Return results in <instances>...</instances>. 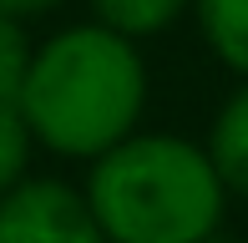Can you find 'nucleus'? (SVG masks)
Returning <instances> with one entry per match:
<instances>
[{
    "instance_id": "0eeeda50",
    "label": "nucleus",
    "mask_w": 248,
    "mask_h": 243,
    "mask_svg": "<svg viewBox=\"0 0 248 243\" xmlns=\"http://www.w3.org/2000/svg\"><path fill=\"white\" fill-rule=\"evenodd\" d=\"M31 147H36V137H31L26 117L16 112V102H0V193H10V187L26 178Z\"/></svg>"
},
{
    "instance_id": "1a4fd4ad",
    "label": "nucleus",
    "mask_w": 248,
    "mask_h": 243,
    "mask_svg": "<svg viewBox=\"0 0 248 243\" xmlns=\"http://www.w3.org/2000/svg\"><path fill=\"white\" fill-rule=\"evenodd\" d=\"M61 0H0V15H16V20H31V15H46Z\"/></svg>"
},
{
    "instance_id": "6e6552de",
    "label": "nucleus",
    "mask_w": 248,
    "mask_h": 243,
    "mask_svg": "<svg viewBox=\"0 0 248 243\" xmlns=\"http://www.w3.org/2000/svg\"><path fill=\"white\" fill-rule=\"evenodd\" d=\"M31 56H36V46H31V36H26V20L0 15V102H16L20 96Z\"/></svg>"
},
{
    "instance_id": "423d86ee",
    "label": "nucleus",
    "mask_w": 248,
    "mask_h": 243,
    "mask_svg": "<svg viewBox=\"0 0 248 243\" xmlns=\"http://www.w3.org/2000/svg\"><path fill=\"white\" fill-rule=\"evenodd\" d=\"M193 0H92L96 10V26L117 30L127 41H147V36H162L167 26L187 15Z\"/></svg>"
},
{
    "instance_id": "9d476101",
    "label": "nucleus",
    "mask_w": 248,
    "mask_h": 243,
    "mask_svg": "<svg viewBox=\"0 0 248 243\" xmlns=\"http://www.w3.org/2000/svg\"><path fill=\"white\" fill-rule=\"evenodd\" d=\"M198 243H238V238H228V233L218 228V233H208V238H198Z\"/></svg>"
},
{
    "instance_id": "20e7f679",
    "label": "nucleus",
    "mask_w": 248,
    "mask_h": 243,
    "mask_svg": "<svg viewBox=\"0 0 248 243\" xmlns=\"http://www.w3.org/2000/svg\"><path fill=\"white\" fill-rule=\"evenodd\" d=\"M202 152H208L213 172L223 178L228 197L233 193L248 197V81H238L228 96H223V106L213 112L208 137H202Z\"/></svg>"
},
{
    "instance_id": "f257e3e1",
    "label": "nucleus",
    "mask_w": 248,
    "mask_h": 243,
    "mask_svg": "<svg viewBox=\"0 0 248 243\" xmlns=\"http://www.w3.org/2000/svg\"><path fill=\"white\" fill-rule=\"evenodd\" d=\"M16 112L31 137L61 157H101L142 127L147 112V61L137 41L81 20L41 41L20 81Z\"/></svg>"
},
{
    "instance_id": "39448f33",
    "label": "nucleus",
    "mask_w": 248,
    "mask_h": 243,
    "mask_svg": "<svg viewBox=\"0 0 248 243\" xmlns=\"http://www.w3.org/2000/svg\"><path fill=\"white\" fill-rule=\"evenodd\" d=\"M193 20L213 61L248 81V0H193Z\"/></svg>"
},
{
    "instance_id": "7ed1b4c3",
    "label": "nucleus",
    "mask_w": 248,
    "mask_h": 243,
    "mask_svg": "<svg viewBox=\"0 0 248 243\" xmlns=\"http://www.w3.org/2000/svg\"><path fill=\"white\" fill-rule=\"evenodd\" d=\"M0 243H107L71 182L20 178L0 193Z\"/></svg>"
},
{
    "instance_id": "f03ea898",
    "label": "nucleus",
    "mask_w": 248,
    "mask_h": 243,
    "mask_svg": "<svg viewBox=\"0 0 248 243\" xmlns=\"http://www.w3.org/2000/svg\"><path fill=\"white\" fill-rule=\"evenodd\" d=\"M81 197L107 243H198L228 213V187L202 142L177 132H132L92 157Z\"/></svg>"
}]
</instances>
